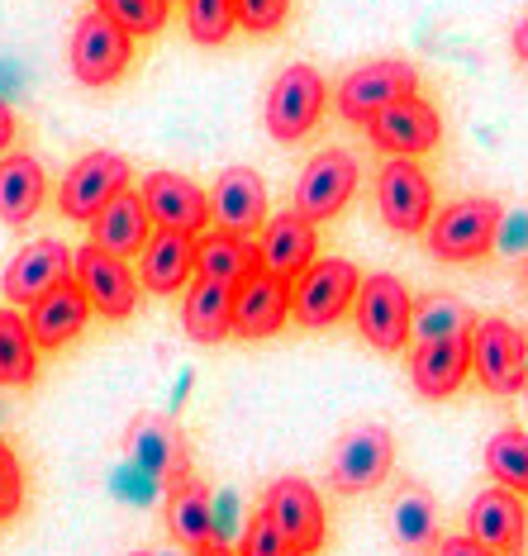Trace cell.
Masks as SVG:
<instances>
[{
    "instance_id": "cell-41",
    "label": "cell",
    "mask_w": 528,
    "mask_h": 556,
    "mask_svg": "<svg viewBox=\"0 0 528 556\" xmlns=\"http://www.w3.org/2000/svg\"><path fill=\"white\" fill-rule=\"evenodd\" d=\"M433 556H500V552H490L486 542H476L472 533H452V538H438Z\"/></svg>"
},
{
    "instance_id": "cell-21",
    "label": "cell",
    "mask_w": 528,
    "mask_h": 556,
    "mask_svg": "<svg viewBox=\"0 0 528 556\" xmlns=\"http://www.w3.org/2000/svg\"><path fill=\"white\" fill-rule=\"evenodd\" d=\"M91 300H86V290L77 281H62L53 286L48 295H39L29 309H24V319H29V333L39 352H62L67 343H77L86 333V324H91Z\"/></svg>"
},
{
    "instance_id": "cell-20",
    "label": "cell",
    "mask_w": 528,
    "mask_h": 556,
    "mask_svg": "<svg viewBox=\"0 0 528 556\" xmlns=\"http://www.w3.org/2000/svg\"><path fill=\"white\" fill-rule=\"evenodd\" d=\"M286 324H291V281L257 271L234 290V338L262 343V338L281 333Z\"/></svg>"
},
{
    "instance_id": "cell-9",
    "label": "cell",
    "mask_w": 528,
    "mask_h": 556,
    "mask_svg": "<svg viewBox=\"0 0 528 556\" xmlns=\"http://www.w3.org/2000/svg\"><path fill=\"white\" fill-rule=\"evenodd\" d=\"M129 162H124L120 153H86L72 162V172L62 176L58 186V210L62 219H77V224H91L100 210L110 205L120 191H129Z\"/></svg>"
},
{
    "instance_id": "cell-37",
    "label": "cell",
    "mask_w": 528,
    "mask_h": 556,
    "mask_svg": "<svg viewBox=\"0 0 528 556\" xmlns=\"http://www.w3.org/2000/svg\"><path fill=\"white\" fill-rule=\"evenodd\" d=\"M291 15V0H238V29L248 34H276Z\"/></svg>"
},
{
    "instance_id": "cell-29",
    "label": "cell",
    "mask_w": 528,
    "mask_h": 556,
    "mask_svg": "<svg viewBox=\"0 0 528 556\" xmlns=\"http://www.w3.org/2000/svg\"><path fill=\"white\" fill-rule=\"evenodd\" d=\"M181 328L191 343H205V348L234 338V286L196 276V281L186 286V300H181Z\"/></svg>"
},
{
    "instance_id": "cell-10",
    "label": "cell",
    "mask_w": 528,
    "mask_h": 556,
    "mask_svg": "<svg viewBox=\"0 0 528 556\" xmlns=\"http://www.w3.org/2000/svg\"><path fill=\"white\" fill-rule=\"evenodd\" d=\"M395 466V438L391 428L381 424H362L352 433L338 438L334 447V462H329V480L338 495H367L376 490Z\"/></svg>"
},
{
    "instance_id": "cell-1",
    "label": "cell",
    "mask_w": 528,
    "mask_h": 556,
    "mask_svg": "<svg viewBox=\"0 0 528 556\" xmlns=\"http://www.w3.org/2000/svg\"><path fill=\"white\" fill-rule=\"evenodd\" d=\"M500 224H505L500 200L467 195L438 210L424 233H429V252L438 262H476L500 243Z\"/></svg>"
},
{
    "instance_id": "cell-18",
    "label": "cell",
    "mask_w": 528,
    "mask_h": 556,
    "mask_svg": "<svg viewBox=\"0 0 528 556\" xmlns=\"http://www.w3.org/2000/svg\"><path fill=\"white\" fill-rule=\"evenodd\" d=\"M129 457L143 466L162 490L191 480V447H186V433L167 414H138L129 428Z\"/></svg>"
},
{
    "instance_id": "cell-17",
    "label": "cell",
    "mask_w": 528,
    "mask_h": 556,
    "mask_svg": "<svg viewBox=\"0 0 528 556\" xmlns=\"http://www.w3.org/2000/svg\"><path fill=\"white\" fill-rule=\"evenodd\" d=\"M143 205L153 229H172V233H191L200 238L210 229V191H200L191 176L181 172H153L143 176Z\"/></svg>"
},
{
    "instance_id": "cell-4",
    "label": "cell",
    "mask_w": 528,
    "mask_h": 556,
    "mask_svg": "<svg viewBox=\"0 0 528 556\" xmlns=\"http://www.w3.org/2000/svg\"><path fill=\"white\" fill-rule=\"evenodd\" d=\"M410 314H414V295L400 276H391V271L362 276L352 319H357V333L367 338L376 352H405L410 348Z\"/></svg>"
},
{
    "instance_id": "cell-35",
    "label": "cell",
    "mask_w": 528,
    "mask_h": 556,
    "mask_svg": "<svg viewBox=\"0 0 528 556\" xmlns=\"http://www.w3.org/2000/svg\"><path fill=\"white\" fill-rule=\"evenodd\" d=\"M100 15H110L120 29H129L134 39H153V34L167 24L172 0H96Z\"/></svg>"
},
{
    "instance_id": "cell-22",
    "label": "cell",
    "mask_w": 528,
    "mask_h": 556,
    "mask_svg": "<svg viewBox=\"0 0 528 556\" xmlns=\"http://www.w3.org/2000/svg\"><path fill=\"white\" fill-rule=\"evenodd\" d=\"M196 281V238L158 229L138 252V286L148 295H176Z\"/></svg>"
},
{
    "instance_id": "cell-19",
    "label": "cell",
    "mask_w": 528,
    "mask_h": 556,
    "mask_svg": "<svg viewBox=\"0 0 528 556\" xmlns=\"http://www.w3.org/2000/svg\"><path fill=\"white\" fill-rule=\"evenodd\" d=\"M467 533L476 542H486L490 552H500V556H524V547H528L524 495L519 490H505V485L481 490L467 509Z\"/></svg>"
},
{
    "instance_id": "cell-13",
    "label": "cell",
    "mask_w": 528,
    "mask_h": 556,
    "mask_svg": "<svg viewBox=\"0 0 528 556\" xmlns=\"http://www.w3.org/2000/svg\"><path fill=\"white\" fill-rule=\"evenodd\" d=\"M262 514H267L305 556H314L324 547V538H329V518H324L319 490H314L310 480H300V476L272 480L267 495H262Z\"/></svg>"
},
{
    "instance_id": "cell-38",
    "label": "cell",
    "mask_w": 528,
    "mask_h": 556,
    "mask_svg": "<svg viewBox=\"0 0 528 556\" xmlns=\"http://www.w3.org/2000/svg\"><path fill=\"white\" fill-rule=\"evenodd\" d=\"M24 509V466L15 452L0 442V523Z\"/></svg>"
},
{
    "instance_id": "cell-11",
    "label": "cell",
    "mask_w": 528,
    "mask_h": 556,
    "mask_svg": "<svg viewBox=\"0 0 528 556\" xmlns=\"http://www.w3.org/2000/svg\"><path fill=\"white\" fill-rule=\"evenodd\" d=\"M72 281L86 290V300H91V309L100 314V319H115V324L129 319V314L138 309V295H143V286H138V271L129 267V257L100 252L96 243L77 248Z\"/></svg>"
},
{
    "instance_id": "cell-33",
    "label": "cell",
    "mask_w": 528,
    "mask_h": 556,
    "mask_svg": "<svg viewBox=\"0 0 528 556\" xmlns=\"http://www.w3.org/2000/svg\"><path fill=\"white\" fill-rule=\"evenodd\" d=\"M486 471L490 480H500L505 490L528 495V433L524 428H500L486 442Z\"/></svg>"
},
{
    "instance_id": "cell-3",
    "label": "cell",
    "mask_w": 528,
    "mask_h": 556,
    "mask_svg": "<svg viewBox=\"0 0 528 556\" xmlns=\"http://www.w3.org/2000/svg\"><path fill=\"white\" fill-rule=\"evenodd\" d=\"M324 110H329V81L310 62H296L267 91V134L276 143H300L305 134H314Z\"/></svg>"
},
{
    "instance_id": "cell-36",
    "label": "cell",
    "mask_w": 528,
    "mask_h": 556,
    "mask_svg": "<svg viewBox=\"0 0 528 556\" xmlns=\"http://www.w3.org/2000/svg\"><path fill=\"white\" fill-rule=\"evenodd\" d=\"M238 556H305V552H300L296 542L286 538L267 514L257 509V514L243 523V538H238Z\"/></svg>"
},
{
    "instance_id": "cell-16",
    "label": "cell",
    "mask_w": 528,
    "mask_h": 556,
    "mask_svg": "<svg viewBox=\"0 0 528 556\" xmlns=\"http://www.w3.org/2000/svg\"><path fill=\"white\" fill-rule=\"evenodd\" d=\"M367 138L391 157H424L443 138V119H438V110L424 96H405L367 124Z\"/></svg>"
},
{
    "instance_id": "cell-5",
    "label": "cell",
    "mask_w": 528,
    "mask_h": 556,
    "mask_svg": "<svg viewBox=\"0 0 528 556\" xmlns=\"http://www.w3.org/2000/svg\"><path fill=\"white\" fill-rule=\"evenodd\" d=\"M405 96H419V72H414V62H400V58H381V62H367V67L348 72L343 81H338V115L348 124H367L381 115L386 105H395V100Z\"/></svg>"
},
{
    "instance_id": "cell-8",
    "label": "cell",
    "mask_w": 528,
    "mask_h": 556,
    "mask_svg": "<svg viewBox=\"0 0 528 556\" xmlns=\"http://www.w3.org/2000/svg\"><path fill=\"white\" fill-rule=\"evenodd\" d=\"M67 58H72V77H77L81 86H110L129 72L134 34L120 29L110 15L91 10V15H81V24L72 29V53Z\"/></svg>"
},
{
    "instance_id": "cell-26",
    "label": "cell",
    "mask_w": 528,
    "mask_h": 556,
    "mask_svg": "<svg viewBox=\"0 0 528 556\" xmlns=\"http://www.w3.org/2000/svg\"><path fill=\"white\" fill-rule=\"evenodd\" d=\"M148 238H153V219H148V205L138 191H120L91 219V243L100 252H115V257H138Z\"/></svg>"
},
{
    "instance_id": "cell-30",
    "label": "cell",
    "mask_w": 528,
    "mask_h": 556,
    "mask_svg": "<svg viewBox=\"0 0 528 556\" xmlns=\"http://www.w3.org/2000/svg\"><path fill=\"white\" fill-rule=\"evenodd\" d=\"M391 533L405 552L424 556L438 547V504L424 485H405L391 504Z\"/></svg>"
},
{
    "instance_id": "cell-14",
    "label": "cell",
    "mask_w": 528,
    "mask_h": 556,
    "mask_svg": "<svg viewBox=\"0 0 528 556\" xmlns=\"http://www.w3.org/2000/svg\"><path fill=\"white\" fill-rule=\"evenodd\" d=\"M72 267H77V252L58 238H34L24 243L15 257H10L5 276H0V290H5L10 305H24L29 309L39 295H48L53 286L72 281Z\"/></svg>"
},
{
    "instance_id": "cell-28",
    "label": "cell",
    "mask_w": 528,
    "mask_h": 556,
    "mask_svg": "<svg viewBox=\"0 0 528 556\" xmlns=\"http://www.w3.org/2000/svg\"><path fill=\"white\" fill-rule=\"evenodd\" d=\"M167 533L176 538V547L186 552H205L215 547V495L200 480H181L167 490Z\"/></svg>"
},
{
    "instance_id": "cell-12",
    "label": "cell",
    "mask_w": 528,
    "mask_h": 556,
    "mask_svg": "<svg viewBox=\"0 0 528 556\" xmlns=\"http://www.w3.org/2000/svg\"><path fill=\"white\" fill-rule=\"evenodd\" d=\"M357 176H362L357 157L343 153V148H324V153H314L305 162V172H300V181L291 191V210L305 214L310 224L334 219V214L357 195Z\"/></svg>"
},
{
    "instance_id": "cell-39",
    "label": "cell",
    "mask_w": 528,
    "mask_h": 556,
    "mask_svg": "<svg viewBox=\"0 0 528 556\" xmlns=\"http://www.w3.org/2000/svg\"><path fill=\"white\" fill-rule=\"evenodd\" d=\"M110 490H115V495H124V500H134V504H148V500H158L162 495V485L153 476L143 471V466H120L115 476H110Z\"/></svg>"
},
{
    "instance_id": "cell-31",
    "label": "cell",
    "mask_w": 528,
    "mask_h": 556,
    "mask_svg": "<svg viewBox=\"0 0 528 556\" xmlns=\"http://www.w3.org/2000/svg\"><path fill=\"white\" fill-rule=\"evenodd\" d=\"M39 381V343L29 333V319L15 309H0V386L24 390Z\"/></svg>"
},
{
    "instance_id": "cell-48",
    "label": "cell",
    "mask_w": 528,
    "mask_h": 556,
    "mask_svg": "<svg viewBox=\"0 0 528 556\" xmlns=\"http://www.w3.org/2000/svg\"><path fill=\"white\" fill-rule=\"evenodd\" d=\"M524 271H528V257H524Z\"/></svg>"
},
{
    "instance_id": "cell-25",
    "label": "cell",
    "mask_w": 528,
    "mask_h": 556,
    "mask_svg": "<svg viewBox=\"0 0 528 556\" xmlns=\"http://www.w3.org/2000/svg\"><path fill=\"white\" fill-rule=\"evenodd\" d=\"M262 271V252L253 238L243 233H224V229H205L196 238V276L205 281H219V286H243L248 276Z\"/></svg>"
},
{
    "instance_id": "cell-23",
    "label": "cell",
    "mask_w": 528,
    "mask_h": 556,
    "mask_svg": "<svg viewBox=\"0 0 528 556\" xmlns=\"http://www.w3.org/2000/svg\"><path fill=\"white\" fill-rule=\"evenodd\" d=\"M262 271L281 276V281H296L300 271L314 262V252H319V233H314V224L305 214L286 210V214H272L267 224H262Z\"/></svg>"
},
{
    "instance_id": "cell-24",
    "label": "cell",
    "mask_w": 528,
    "mask_h": 556,
    "mask_svg": "<svg viewBox=\"0 0 528 556\" xmlns=\"http://www.w3.org/2000/svg\"><path fill=\"white\" fill-rule=\"evenodd\" d=\"M472 376V338H452V343H424L410 352V381L424 400H448L467 386Z\"/></svg>"
},
{
    "instance_id": "cell-6",
    "label": "cell",
    "mask_w": 528,
    "mask_h": 556,
    "mask_svg": "<svg viewBox=\"0 0 528 556\" xmlns=\"http://www.w3.org/2000/svg\"><path fill=\"white\" fill-rule=\"evenodd\" d=\"M376 214L400 238H414L433 219V181L414 157H391L376 172Z\"/></svg>"
},
{
    "instance_id": "cell-7",
    "label": "cell",
    "mask_w": 528,
    "mask_h": 556,
    "mask_svg": "<svg viewBox=\"0 0 528 556\" xmlns=\"http://www.w3.org/2000/svg\"><path fill=\"white\" fill-rule=\"evenodd\" d=\"M472 376L490 395H519L528 386V338L510 319H481L472 328Z\"/></svg>"
},
{
    "instance_id": "cell-43",
    "label": "cell",
    "mask_w": 528,
    "mask_h": 556,
    "mask_svg": "<svg viewBox=\"0 0 528 556\" xmlns=\"http://www.w3.org/2000/svg\"><path fill=\"white\" fill-rule=\"evenodd\" d=\"M524 233H528V219H524V214H514V219L500 224V243H505V248H519Z\"/></svg>"
},
{
    "instance_id": "cell-2",
    "label": "cell",
    "mask_w": 528,
    "mask_h": 556,
    "mask_svg": "<svg viewBox=\"0 0 528 556\" xmlns=\"http://www.w3.org/2000/svg\"><path fill=\"white\" fill-rule=\"evenodd\" d=\"M362 290V271L348 257H314L291 281V319L300 328H334L352 314Z\"/></svg>"
},
{
    "instance_id": "cell-40",
    "label": "cell",
    "mask_w": 528,
    "mask_h": 556,
    "mask_svg": "<svg viewBox=\"0 0 528 556\" xmlns=\"http://www.w3.org/2000/svg\"><path fill=\"white\" fill-rule=\"evenodd\" d=\"M238 495L234 490H224V495H215V542L219 547H229V538H234V523H238Z\"/></svg>"
},
{
    "instance_id": "cell-27",
    "label": "cell",
    "mask_w": 528,
    "mask_h": 556,
    "mask_svg": "<svg viewBox=\"0 0 528 556\" xmlns=\"http://www.w3.org/2000/svg\"><path fill=\"white\" fill-rule=\"evenodd\" d=\"M48 200V172L34 153H5L0 157V219L10 229H24Z\"/></svg>"
},
{
    "instance_id": "cell-34",
    "label": "cell",
    "mask_w": 528,
    "mask_h": 556,
    "mask_svg": "<svg viewBox=\"0 0 528 556\" xmlns=\"http://www.w3.org/2000/svg\"><path fill=\"white\" fill-rule=\"evenodd\" d=\"M238 29V0H186V34L200 48H219Z\"/></svg>"
},
{
    "instance_id": "cell-42",
    "label": "cell",
    "mask_w": 528,
    "mask_h": 556,
    "mask_svg": "<svg viewBox=\"0 0 528 556\" xmlns=\"http://www.w3.org/2000/svg\"><path fill=\"white\" fill-rule=\"evenodd\" d=\"M15 129H20V124H15V110H10V100L0 96V157H5L10 143H15Z\"/></svg>"
},
{
    "instance_id": "cell-47",
    "label": "cell",
    "mask_w": 528,
    "mask_h": 556,
    "mask_svg": "<svg viewBox=\"0 0 528 556\" xmlns=\"http://www.w3.org/2000/svg\"><path fill=\"white\" fill-rule=\"evenodd\" d=\"M134 556H158V552H134Z\"/></svg>"
},
{
    "instance_id": "cell-32",
    "label": "cell",
    "mask_w": 528,
    "mask_h": 556,
    "mask_svg": "<svg viewBox=\"0 0 528 556\" xmlns=\"http://www.w3.org/2000/svg\"><path fill=\"white\" fill-rule=\"evenodd\" d=\"M472 314L462 300L452 295H419L414 300V314H410V338L414 348L424 343H452V338H472Z\"/></svg>"
},
{
    "instance_id": "cell-46",
    "label": "cell",
    "mask_w": 528,
    "mask_h": 556,
    "mask_svg": "<svg viewBox=\"0 0 528 556\" xmlns=\"http://www.w3.org/2000/svg\"><path fill=\"white\" fill-rule=\"evenodd\" d=\"M196 556H238L234 547H219V542H215V547H205V552H196Z\"/></svg>"
},
{
    "instance_id": "cell-44",
    "label": "cell",
    "mask_w": 528,
    "mask_h": 556,
    "mask_svg": "<svg viewBox=\"0 0 528 556\" xmlns=\"http://www.w3.org/2000/svg\"><path fill=\"white\" fill-rule=\"evenodd\" d=\"M20 81H24V77H20V67H15V62H0V96L10 100V96L20 91Z\"/></svg>"
},
{
    "instance_id": "cell-45",
    "label": "cell",
    "mask_w": 528,
    "mask_h": 556,
    "mask_svg": "<svg viewBox=\"0 0 528 556\" xmlns=\"http://www.w3.org/2000/svg\"><path fill=\"white\" fill-rule=\"evenodd\" d=\"M514 58H519L524 67H528V20L514 24Z\"/></svg>"
},
{
    "instance_id": "cell-15",
    "label": "cell",
    "mask_w": 528,
    "mask_h": 556,
    "mask_svg": "<svg viewBox=\"0 0 528 556\" xmlns=\"http://www.w3.org/2000/svg\"><path fill=\"white\" fill-rule=\"evenodd\" d=\"M267 219H272L267 181L253 167H224L215 176V186H210V224L224 233L253 238Z\"/></svg>"
}]
</instances>
